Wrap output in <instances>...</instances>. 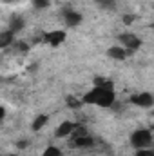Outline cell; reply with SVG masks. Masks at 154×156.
<instances>
[{
	"mask_svg": "<svg viewBox=\"0 0 154 156\" xmlns=\"http://www.w3.org/2000/svg\"><path fill=\"white\" fill-rule=\"evenodd\" d=\"M114 89H113V83L111 82H105L103 85H94L83 98L82 102L83 104H94V105H100V107H111L114 104Z\"/></svg>",
	"mask_w": 154,
	"mask_h": 156,
	"instance_id": "1",
	"label": "cell"
},
{
	"mask_svg": "<svg viewBox=\"0 0 154 156\" xmlns=\"http://www.w3.org/2000/svg\"><path fill=\"white\" fill-rule=\"evenodd\" d=\"M131 144L136 149H147L152 145V133L149 129H138L131 134Z\"/></svg>",
	"mask_w": 154,
	"mask_h": 156,
	"instance_id": "2",
	"label": "cell"
},
{
	"mask_svg": "<svg viewBox=\"0 0 154 156\" xmlns=\"http://www.w3.org/2000/svg\"><path fill=\"white\" fill-rule=\"evenodd\" d=\"M120 42H121V45L129 51V53H134V51H138L140 49V45H142V40L138 38L134 33H121L120 37Z\"/></svg>",
	"mask_w": 154,
	"mask_h": 156,
	"instance_id": "3",
	"label": "cell"
},
{
	"mask_svg": "<svg viewBox=\"0 0 154 156\" xmlns=\"http://www.w3.org/2000/svg\"><path fill=\"white\" fill-rule=\"evenodd\" d=\"M131 104H134L136 107H152L154 96L151 93H138L131 96Z\"/></svg>",
	"mask_w": 154,
	"mask_h": 156,
	"instance_id": "4",
	"label": "cell"
},
{
	"mask_svg": "<svg viewBox=\"0 0 154 156\" xmlns=\"http://www.w3.org/2000/svg\"><path fill=\"white\" fill-rule=\"evenodd\" d=\"M75 129H76V123L65 120V122H62V123L56 127L54 136H56V138H67V136H71V134L75 133Z\"/></svg>",
	"mask_w": 154,
	"mask_h": 156,
	"instance_id": "5",
	"label": "cell"
},
{
	"mask_svg": "<svg viewBox=\"0 0 154 156\" xmlns=\"http://www.w3.org/2000/svg\"><path fill=\"white\" fill-rule=\"evenodd\" d=\"M62 15H64V20H65V24L69 27H76V26L82 24V15L76 13V11H73L71 7H64Z\"/></svg>",
	"mask_w": 154,
	"mask_h": 156,
	"instance_id": "6",
	"label": "cell"
},
{
	"mask_svg": "<svg viewBox=\"0 0 154 156\" xmlns=\"http://www.w3.org/2000/svg\"><path fill=\"white\" fill-rule=\"evenodd\" d=\"M64 40H65V31H51V33H45L44 37V42L53 47H58Z\"/></svg>",
	"mask_w": 154,
	"mask_h": 156,
	"instance_id": "7",
	"label": "cell"
},
{
	"mask_svg": "<svg viewBox=\"0 0 154 156\" xmlns=\"http://www.w3.org/2000/svg\"><path fill=\"white\" fill-rule=\"evenodd\" d=\"M127 49L125 47H118V45H113V47H109L107 49V55L111 56V58H114V60H125L127 58Z\"/></svg>",
	"mask_w": 154,
	"mask_h": 156,
	"instance_id": "8",
	"label": "cell"
},
{
	"mask_svg": "<svg viewBox=\"0 0 154 156\" xmlns=\"http://www.w3.org/2000/svg\"><path fill=\"white\" fill-rule=\"evenodd\" d=\"M22 29H24V18H22L20 15H13L11 20H9V31H13V33L16 35V33L22 31Z\"/></svg>",
	"mask_w": 154,
	"mask_h": 156,
	"instance_id": "9",
	"label": "cell"
},
{
	"mask_svg": "<svg viewBox=\"0 0 154 156\" xmlns=\"http://www.w3.org/2000/svg\"><path fill=\"white\" fill-rule=\"evenodd\" d=\"M93 144H94V138L89 136V134L78 136V138L73 140V145H75V147H93Z\"/></svg>",
	"mask_w": 154,
	"mask_h": 156,
	"instance_id": "10",
	"label": "cell"
},
{
	"mask_svg": "<svg viewBox=\"0 0 154 156\" xmlns=\"http://www.w3.org/2000/svg\"><path fill=\"white\" fill-rule=\"evenodd\" d=\"M13 40H15V33H13V31H9V29H7V31H4V33L0 35V47H2V49H5L7 45H11V44H13Z\"/></svg>",
	"mask_w": 154,
	"mask_h": 156,
	"instance_id": "11",
	"label": "cell"
},
{
	"mask_svg": "<svg viewBox=\"0 0 154 156\" xmlns=\"http://www.w3.org/2000/svg\"><path fill=\"white\" fill-rule=\"evenodd\" d=\"M47 120H49L47 115H38V116L35 118V122H33V131H40V129L47 123Z\"/></svg>",
	"mask_w": 154,
	"mask_h": 156,
	"instance_id": "12",
	"label": "cell"
},
{
	"mask_svg": "<svg viewBox=\"0 0 154 156\" xmlns=\"http://www.w3.org/2000/svg\"><path fill=\"white\" fill-rule=\"evenodd\" d=\"M42 156H62V151H60L58 147H54V145H49V147L44 151Z\"/></svg>",
	"mask_w": 154,
	"mask_h": 156,
	"instance_id": "13",
	"label": "cell"
},
{
	"mask_svg": "<svg viewBox=\"0 0 154 156\" xmlns=\"http://www.w3.org/2000/svg\"><path fill=\"white\" fill-rule=\"evenodd\" d=\"M96 4L102 9H114V0H96Z\"/></svg>",
	"mask_w": 154,
	"mask_h": 156,
	"instance_id": "14",
	"label": "cell"
},
{
	"mask_svg": "<svg viewBox=\"0 0 154 156\" xmlns=\"http://www.w3.org/2000/svg\"><path fill=\"white\" fill-rule=\"evenodd\" d=\"M51 0H33V7L35 9H47Z\"/></svg>",
	"mask_w": 154,
	"mask_h": 156,
	"instance_id": "15",
	"label": "cell"
},
{
	"mask_svg": "<svg viewBox=\"0 0 154 156\" xmlns=\"http://www.w3.org/2000/svg\"><path fill=\"white\" fill-rule=\"evenodd\" d=\"M82 104H83V102L76 100L75 96H67V105H69V107H73V109H78V107H82Z\"/></svg>",
	"mask_w": 154,
	"mask_h": 156,
	"instance_id": "16",
	"label": "cell"
},
{
	"mask_svg": "<svg viewBox=\"0 0 154 156\" xmlns=\"http://www.w3.org/2000/svg\"><path fill=\"white\" fill-rule=\"evenodd\" d=\"M13 47H15V49H18L20 53H26V51L29 49V45H27L26 42H15V44H13Z\"/></svg>",
	"mask_w": 154,
	"mask_h": 156,
	"instance_id": "17",
	"label": "cell"
},
{
	"mask_svg": "<svg viewBox=\"0 0 154 156\" xmlns=\"http://www.w3.org/2000/svg\"><path fill=\"white\" fill-rule=\"evenodd\" d=\"M136 156H154V151L149 149V147L147 149H138L136 151Z\"/></svg>",
	"mask_w": 154,
	"mask_h": 156,
	"instance_id": "18",
	"label": "cell"
},
{
	"mask_svg": "<svg viewBox=\"0 0 154 156\" xmlns=\"http://www.w3.org/2000/svg\"><path fill=\"white\" fill-rule=\"evenodd\" d=\"M121 20H123V24H125V26H131V24L136 20V15H123V18H121Z\"/></svg>",
	"mask_w": 154,
	"mask_h": 156,
	"instance_id": "19",
	"label": "cell"
},
{
	"mask_svg": "<svg viewBox=\"0 0 154 156\" xmlns=\"http://www.w3.org/2000/svg\"><path fill=\"white\" fill-rule=\"evenodd\" d=\"M27 145H29L27 140H20V142H16V147H18V149H26Z\"/></svg>",
	"mask_w": 154,
	"mask_h": 156,
	"instance_id": "20",
	"label": "cell"
},
{
	"mask_svg": "<svg viewBox=\"0 0 154 156\" xmlns=\"http://www.w3.org/2000/svg\"><path fill=\"white\" fill-rule=\"evenodd\" d=\"M105 82H107V80H105V78H102V76H96V78H94V85H103Z\"/></svg>",
	"mask_w": 154,
	"mask_h": 156,
	"instance_id": "21",
	"label": "cell"
},
{
	"mask_svg": "<svg viewBox=\"0 0 154 156\" xmlns=\"http://www.w3.org/2000/svg\"><path fill=\"white\" fill-rule=\"evenodd\" d=\"M5 156H16V154H5Z\"/></svg>",
	"mask_w": 154,
	"mask_h": 156,
	"instance_id": "22",
	"label": "cell"
},
{
	"mask_svg": "<svg viewBox=\"0 0 154 156\" xmlns=\"http://www.w3.org/2000/svg\"><path fill=\"white\" fill-rule=\"evenodd\" d=\"M152 116H154V111H152Z\"/></svg>",
	"mask_w": 154,
	"mask_h": 156,
	"instance_id": "23",
	"label": "cell"
}]
</instances>
